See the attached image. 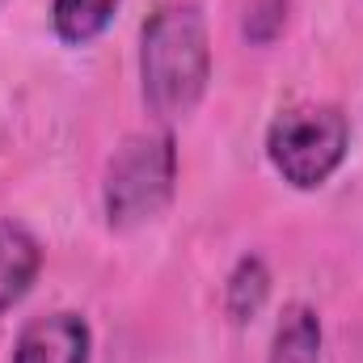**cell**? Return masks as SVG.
<instances>
[{"label": "cell", "instance_id": "cell-1", "mask_svg": "<svg viewBox=\"0 0 363 363\" xmlns=\"http://www.w3.org/2000/svg\"><path fill=\"white\" fill-rule=\"evenodd\" d=\"M211 81L207 21L194 4H165L140 34V93L157 118H186Z\"/></svg>", "mask_w": 363, "mask_h": 363}, {"label": "cell", "instance_id": "cell-2", "mask_svg": "<svg viewBox=\"0 0 363 363\" xmlns=\"http://www.w3.org/2000/svg\"><path fill=\"white\" fill-rule=\"evenodd\" d=\"M178 148L169 131L127 135L106 169V220L114 228H135L161 216L174 199Z\"/></svg>", "mask_w": 363, "mask_h": 363}, {"label": "cell", "instance_id": "cell-3", "mask_svg": "<svg viewBox=\"0 0 363 363\" xmlns=\"http://www.w3.org/2000/svg\"><path fill=\"white\" fill-rule=\"evenodd\" d=\"M351 123L338 106H296L279 114L267 135V157L296 190H317L347 161Z\"/></svg>", "mask_w": 363, "mask_h": 363}, {"label": "cell", "instance_id": "cell-4", "mask_svg": "<svg viewBox=\"0 0 363 363\" xmlns=\"http://www.w3.org/2000/svg\"><path fill=\"white\" fill-rule=\"evenodd\" d=\"M89 325L77 313L34 317L13 347V363H89Z\"/></svg>", "mask_w": 363, "mask_h": 363}, {"label": "cell", "instance_id": "cell-5", "mask_svg": "<svg viewBox=\"0 0 363 363\" xmlns=\"http://www.w3.org/2000/svg\"><path fill=\"white\" fill-rule=\"evenodd\" d=\"M43 267V245L17 220H0V313H9Z\"/></svg>", "mask_w": 363, "mask_h": 363}, {"label": "cell", "instance_id": "cell-6", "mask_svg": "<svg viewBox=\"0 0 363 363\" xmlns=\"http://www.w3.org/2000/svg\"><path fill=\"white\" fill-rule=\"evenodd\" d=\"M271 363H321V321L308 304H291L274 330Z\"/></svg>", "mask_w": 363, "mask_h": 363}, {"label": "cell", "instance_id": "cell-7", "mask_svg": "<svg viewBox=\"0 0 363 363\" xmlns=\"http://www.w3.org/2000/svg\"><path fill=\"white\" fill-rule=\"evenodd\" d=\"M118 13V0H55L51 4V26L68 47L93 43Z\"/></svg>", "mask_w": 363, "mask_h": 363}, {"label": "cell", "instance_id": "cell-8", "mask_svg": "<svg viewBox=\"0 0 363 363\" xmlns=\"http://www.w3.org/2000/svg\"><path fill=\"white\" fill-rule=\"evenodd\" d=\"M267 296H271V271H267V262H262L258 254L241 258L237 271L228 274V291H224V308H228V317H233L237 325L254 321L258 308L267 304Z\"/></svg>", "mask_w": 363, "mask_h": 363}, {"label": "cell", "instance_id": "cell-9", "mask_svg": "<svg viewBox=\"0 0 363 363\" xmlns=\"http://www.w3.org/2000/svg\"><path fill=\"white\" fill-rule=\"evenodd\" d=\"M287 21V0H254L245 13V34L254 43H271Z\"/></svg>", "mask_w": 363, "mask_h": 363}]
</instances>
